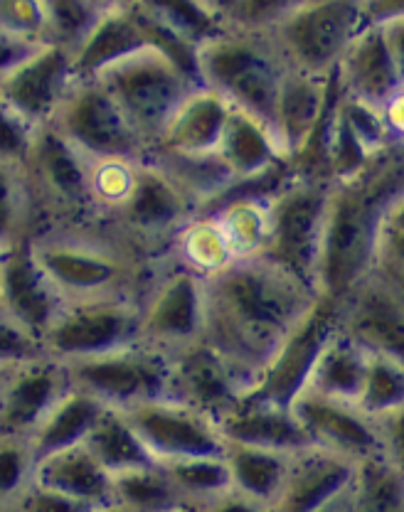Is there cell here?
<instances>
[{
    "mask_svg": "<svg viewBox=\"0 0 404 512\" xmlns=\"http://www.w3.org/2000/svg\"><path fill=\"white\" fill-rule=\"evenodd\" d=\"M318 293L264 256L232 259L205 276V338L252 389ZM244 392V394H247Z\"/></svg>",
    "mask_w": 404,
    "mask_h": 512,
    "instance_id": "cell-1",
    "label": "cell"
},
{
    "mask_svg": "<svg viewBox=\"0 0 404 512\" xmlns=\"http://www.w3.org/2000/svg\"><path fill=\"white\" fill-rule=\"evenodd\" d=\"M404 192V141H395L363 173L333 183L318 259V296L343 301L372 271L387 207Z\"/></svg>",
    "mask_w": 404,
    "mask_h": 512,
    "instance_id": "cell-2",
    "label": "cell"
},
{
    "mask_svg": "<svg viewBox=\"0 0 404 512\" xmlns=\"http://www.w3.org/2000/svg\"><path fill=\"white\" fill-rule=\"evenodd\" d=\"M33 254L65 303L106 296H134L141 301V261L121 239L52 229L33 234Z\"/></svg>",
    "mask_w": 404,
    "mask_h": 512,
    "instance_id": "cell-3",
    "label": "cell"
},
{
    "mask_svg": "<svg viewBox=\"0 0 404 512\" xmlns=\"http://www.w3.org/2000/svg\"><path fill=\"white\" fill-rule=\"evenodd\" d=\"M202 84L225 96L235 109L274 126L276 96L286 64L267 30L230 25L198 50ZM274 131V128H271Z\"/></svg>",
    "mask_w": 404,
    "mask_h": 512,
    "instance_id": "cell-4",
    "label": "cell"
},
{
    "mask_svg": "<svg viewBox=\"0 0 404 512\" xmlns=\"http://www.w3.org/2000/svg\"><path fill=\"white\" fill-rule=\"evenodd\" d=\"M328 180L291 178L267 202V237L259 256L318 293V259L326 227Z\"/></svg>",
    "mask_w": 404,
    "mask_h": 512,
    "instance_id": "cell-5",
    "label": "cell"
},
{
    "mask_svg": "<svg viewBox=\"0 0 404 512\" xmlns=\"http://www.w3.org/2000/svg\"><path fill=\"white\" fill-rule=\"evenodd\" d=\"M97 79L124 111L148 151L158 143L180 101L198 89V84L190 82L168 57L153 47H143L136 55L111 64Z\"/></svg>",
    "mask_w": 404,
    "mask_h": 512,
    "instance_id": "cell-6",
    "label": "cell"
},
{
    "mask_svg": "<svg viewBox=\"0 0 404 512\" xmlns=\"http://www.w3.org/2000/svg\"><path fill=\"white\" fill-rule=\"evenodd\" d=\"M360 28L358 0H301L267 32L286 67L328 77Z\"/></svg>",
    "mask_w": 404,
    "mask_h": 512,
    "instance_id": "cell-7",
    "label": "cell"
},
{
    "mask_svg": "<svg viewBox=\"0 0 404 512\" xmlns=\"http://www.w3.org/2000/svg\"><path fill=\"white\" fill-rule=\"evenodd\" d=\"M47 126L55 128L89 163H138L148 146L99 79H77Z\"/></svg>",
    "mask_w": 404,
    "mask_h": 512,
    "instance_id": "cell-8",
    "label": "cell"
},
{
    "mask_svg": "<svg viewBox=\"0 0 404 512\" xmlns=\"http://www.w3.org/2000/svg\"><path fill=\"white\" fill-rule=\"evenodd\" d=\"M141 340V301L134 296L67 301L42 335V350L57 362L87 360Z\"/></svg>",
    "mask_w": 404,
    "mask_h": 512,
    "instance_id": "cell-9",
    "label": "cell"
},
{
    "mask_svg": "<svg viewBox=\"0 0 404 512\" xmlns=\"http://www.w3.org/2000/svg\"><path fill=\"white\" fill-rule=\"evenodd\" d=\"M65 367L72 387L116 412L170 397V355L141 340L106 355L67 362Z\"/></svg>",
    "mask_w": 404,
    "mask_h": 512,
    "instance_id": "cell-10",
    "label": "cell"
},
{
    "mask_svg": "<svg viewBox=\"0 0 404 512\" xmlns=\"http://www.w3.org/2000/svg\"><path fill=\"white\" fill-rule=\"evenodd\" d=\"M195 212L193 200L156 163L143 158L134 165L129 190L106 217L136 252L158 242L170 244L195 220Z\"/></svg>",
    "mask_w": 404,
    "mask_h": 512,
    "instance_id": "cell-11",
    "label": "cell"
},
{
    "mask_svg": "<svg viewBox=\"0 0 404 512\" xmlns=\"http://www.w3.org/2000/svg\"><path fill=\"white\" fill-rule=\"evenodd\" d=\"M205 338V276L175 259L141 296V343L175 355Z\"/></svg>",
    "mask_w": 404,
    "mask_h": 512,
    "instance_id": "cell-12",
    "label": "cell"
},
{
    "mask_svg": "<svg viewBox=\"0 0 404 512\" xmlns=\"http://www.w3.org/2000/svg\"><path fill=\"white\" fill-rule=\"evenodd\" d=\"M23 170L35 205L40 202L47 210L67 217L97 212L92 185L94 163H89L52 126H40L35 131Z\"/></svg>",
    "mask_w": 404,
    "mask_h": 512,
    "instance_id": "cell-13",
    "label": "cell"
},
{
    "mask_svg": "<svg viewBox=\"0 0 404 512\" xmlns=\"http://www.w3.org/2000/svg\"><path fill=\"white\" fill-rule=\"evenodd\" d=\"M121 414L158 466L183 458L225 456V439L217 421L178 399H153Z\"/></svg>",
    "mask_w": 404,
    "mask_h": 512,
    "instance_id": "cell-14",
    "label": "cell"
},
{
    "mask_svg": "<svg viewBox=\"0 0 404 512\" xmlns=\"http://www.w3.org/2000/svg\"><path fill=\"white\" fill-rule=\"evenodd\" d=\"M340 325V301L318 296L311 311L299 320L294 330L286 335L281 348L271 357L267 370L257 384L249 389V397L267 399V402L291 407L296 397L306 389L313 365L326 348L331 335Z\"/></svg>",
    "mask_w": 404,
    "mask_h": 512,
    "instance_id": "cell-15",
    "label": "cell"
},
{
    "mask_svg": "<svg viewBox=\"0 0 404 512\" xmlns=\"http://www.w3.org/2000/svg\"><path fill=\"white\" fill-rule=\"evenodd\" d=\"M74 82L72 52L45 42L0 79V101L40 128L50 124Z\"/></svg>",
    "mask_w": 404,
    "mask_h": 512,
    "instance_id": "cell-16",
    "label": "cell"
},
{
    "mask_svg": "<svg viewBox=\"0 0 404 512\" xmlns=\"http://www.w3.org/2000/svg\"><path fill=\"white\" fill-rule=\"evenodd\" d=\"M62 306L65 298L37 264L33 237L5 244L0 249V313L30 330L42 343V335Z\"/></svg>",
    "mask_w": 404,
    "mask_h": 512,
    "instance_id": "cell-17",
    "label": "cell"
},
{
    "mask_svg": "<svg viewBox=\"0 0 404 512\" xmlns=\"http://www.w3.org/2000/svg\"><path fill=\"white\" fill-rule=\"evenodd\" d=\"M67 389V367L47 355L10 367L0 407V436L30 439Z\"/></svg>",
    "mask_w": 404,
    "mask_h": 512,
    "instance_id": "cell-18",
    "label": "cell"
},
{
    "mask_svg": "<svg viewBox=\"0 0 404 512\" xmlns=\"http://www.w3.org/2000/svg\"><path fill=\"white\" fill-rule=\"evenodd\" d=\"M291 409L311 436L313 446L343 453L353 461L377 456L380 453V436H377L375 419L363 412L358 404L340 402V399L323 397L313 389H303L291 402Z\"/></svg>",
    "mask_w": 404,
    "mask_h": 512,
    "instance_id": "cell-19",
    "label": "cell"
},
{
    "mask_svg": "<svg viewBox=\"0 0 404 512\" xmlns=\"http://www.w3.org/2000/svg\"><path fill=\"white\" fill-rule=\"evenodd\" d=\"M244 384L207 343L170 355V399L220 419L244 397Z\"/></svg>",
    "mask_w": 404,
    "mask_h": 512,
    "instance_id": "cell-20",
    "label": "cell"
},
{
    "mask_svg": "<svg viewBox=\"0 0 404 512\" xmlns=\"http://www.w3.org/2000/svg\"><path fill=\"white\" fill-rule=\"evenodd\" d=\"M358 461L321 446L291 453L289 471L271 512H318L353 485Z\"/></svg>",
    "mask_w": 404,
    "mask_h": 512,
    "instance_id": "cell-21",
    "label": "cell"
},
{
    "mask_svg": "<svg viewBox=\"0 0 404 512\" xmlns=\"http://www.w3.org/2000/svg\"><path fill=\"white\" fill-rule=\"evenodd\" d=\"M336 77L345 96L387 111L404 94V87L392 62L385 32L375 25H363L345 55L340 57Z\"/></svg>",
    "mask_w": 404,
    "mask_h": 512,
    "instance_id": "cell-22",
    "label": "cell"
},
{
    "mask_svg": "<svg viewBox=\"0 0 404 512\" xmlns=\"http://www.w3.org/2000/svg\"><path fill=\"white\" fill-rule=\"evenodd\" d=\"M340 328L365 350L404 362V306L372 276L340 301Z\"/></svg>",
    "mask_w": 404,
    "mask_h": 512,
    "instance_id": "cell-23",
    "label": "cell"
},
{
    "mask_svg": "<svg viewBox=\"0 0 404 512\" xmlns=\"http://www.w3.org/2000/svg\"><path fill=\"white\" fill-rule=\"evenodd\" d=\"M217 429L225 444L269 448L281 453H296L313 446L294 409L249 394H244L230 412L217 419Z\"/></svg>",
    "mask_w": 404,
    "mask_h": 512,
    "instance_id": "cell-24",
    "label": "cell"
},
{
    "mask_svg": "<svg viewBox=\"0 0 404 512\" xmlns=\"http://www.w3.org/2000/svg\"><path fill=\"white\" fill-rule=\"evenodd\" d=\"M230 116V101L210 87L193 89L170 116L161 138L151 151L200 156L215 153Z\"/></svg>",
    "mask_w": 404,
    "mask_h": 512,
    "instance_id": "cell-25",
    "label": "cell"
},
{
    "mask_svg": "<svg viewBox=\"0 0 404 512\" xmlns=\"http://www.w3.org/2000/svg\"><path fill=\"white\" fill-rule=\"evenodd\" d=\"M331 74L316 77V74L286 67L284 77H281L279 96H276L274 126H271L286 163L301 151L316 121L321 119L328 89H331Z\"/></svg>",
    "mask_w": 404,
    "mask_h": 512,
    "instance_id": "cell-26",
    "label": "cell"
},
{
    "mask_svg": "<svg viewBox=\"0 0 404 512\" xmlns=\"http://www.w3.org/2000/svg\"><path fill=\"white\" fill-rule=\"evenodd\" d=\"M143 47H148L146 37H143L134 10L124 0V3L104 10L99 23L84 37L82 45L72 52L74 77L97 79L111 64L136 55Z\"/></svg>",
    "mask_w": 404,
    "mask_h": 512,
    "instance_id": "cell-27",
    "label": "cell"
},
{
    "mask_svg": "<svg viewBox=\"0 0 404 512\" xmlns=\"http://www.w3.org/2000/svg\"><path fill=\"white\" fill-rule=\"evenodd\" d=\"M33 483L79 503H111V476L84 444L37 458Z\"/></svg>",
    "mask_w": 404,
    "mask_h": 512,
    "instance_id": "cell-28",
    "label": "cell"
},
{
    "mask_svg": "<svg viewBox=\"0 0 404 512\" xmlns=\"http://www.w3.org/2000/svg\"><path fill=\"white\" fill-rule=\"evenodd\" d=\"M217 153L237 180L254 178L259 173H267L274 165L286 163L274 131L247 111L235 109L232 104Z\"/></svg>",
    "mask_w": 404,
    "mask_h": 512,
    "instance_id": "cell-29",
    "label": "cell"
},
{
    "mask_svg": "<svg viewBox=\"0 0 404 512\" xmlns=\"http://www.w3.org/2000/svg\"><path fill=\"white\" fill-rule=\"evenodd\" d=\"M368 357L370 352L338 325V330L318 355L306 389H313L323 397L340 399V402L358 404L365 375H368Z\"/></svg>",
    "mask_w": 404,
    "mask_h": 512,
    "instance_id": "cell-30",
    "label": "cell"
},
{
    "mask_svg": "<svg viewBox=\"0 0 404 512\" xmlns=\"http://www.w3.org/2000/svg\"><path fill=\"white\" fill-rule=\"evenodd\" d=\"M104 412L106 407L99 399L72 387V382H69V389L62 394L60 402L52 407V412L42 419V424L37 426L35 434L28 439L35 461L55 451H62V448L84 444L92 426L97 424L99 416Z\"/></svg>",
    "mask_w": 404,
    "mask_h": 512,
    "instance_id": "cell-31",
    "label": "cell"
},
{
    "mask_svg": "<svg viewBox=\"0 0 404 512\" xmlns=\"http://www.w3.org/2000/svg\"><path fill=\"white\" fill-rule=\"evenodd\" d=\"M148 160L156 163L163 173L178 185L185 195L193 200L195 210H202L207 202L222 195L232 183L235 175L227 168L220 153H200V156H188V153H170V151H148ZM195 212V215H198Z\"/></svg>",
    "mask_w": 404,
    "mask_h": 512,
    "instance_id": "cell-32",
    "label": "cell"
},
{
    "mask_svg": "<svg viewBox=\"0 0 404 512\" xmlns=\"http://www.w3.org/2000/svg\"><path fill=\"white\" fill-rule=\"evenodd\" d=\"M291 453L242 444H225V463L232 488L264 505H274L289 471Z\"/></svg>",
    "mask_w": 404,
    "mask_h": 512,
    "instance_id": "cell-33",
    "label": "cell"
},
{
    "mask_svg": "<svg viewBox=\"0 0 404 512\" xmlns=\"http://www.w3.org/2000/svg\"><path fill=\"white\" fill-rule=\"evenodd\" d=\"M84 446L92 451V456L104 466L109 476L131 471V468L156 466V461L143 446V441L138 439L136 431L131 429L126 416L116 409H106L99 416V421L84 439Z\"/></svg>",
    "mask_w": 404,
    "mask_h": 512,
    "instance_id": "cell-34",
    "label": "cell"
},
{
    "mask_svg": "<svg viewBox=\"0 0 404 512\" xmlns=\"http://www.w3.org/2000/svg\"><path fill=\"white\" fill-rule=\"evenodd\" d=\"M111 503L129 512H180L188 508L158 463L111 476Z\"/></svg>",
    "mask_w": 404,
    "mask_h": 512,
    "instance_id": "cell-35",
    "label": "cell"
},
{
    "mask_svg": "<svg viewBox=\"0 0 404 512\" xmlns=\"http://www.w3.org/2000/svg\"><path fill=\"white\" fill-rule=\"evenodd\" d=\"M143 15L173 30L200 50L212 37L222 35L230 23L207 0H131Z\"/></svg>",
    "mask_w": 404,
    "mask_h": 512,
    "instance_id": "cell-36",
    "label": "cell"
},
{
    "mask_svg": "<svg viewBox=\"0 0 404 512\" xmlns=\"http://www.w3.org/2000/svg\"><path fill=\"white\" fill-rule=\"evenodd\" d=\"M355 512H404V476L377 456L358 461L353 480Z\"/></svg>",
    "mask_w": 404,
    "mask_h": 512,
    "instance_id": "cell-37",
    "label": "cell"
},
{
    "mask_svg": "<svg viewBox=\"0 0 404 512\" xmlns=\"http://www.w3.org/2000/svg\"><path fill=\"white\" fill-rule=\"evenodd\" d=\"M161 466L188 508L207 503V500L217 498V495L232 488L225 456L183 458V461L161 463Z\"/></svg>",
    "mask_w": 404,
    "mask_h": 512,
    "instance_id": "cell-38",
    "label": "cell"
},
{
    "mask_svg": "<svg viewBox=\"0 0 404 512\" xmlns=\"http://www.w3.org/2000/svg\"><path fill=\"white\" fill-rule=\"evenodd\" d=\"M33 210L25 170L0 163V247L33 237Z\"/></svg>",
    "mask_w": 404,
    "mask_h": 512,
    "instance_id": "cell-39",
    "label": "cell"
},
{
    "mask_svg": "<svg viewBox=\"0 0 404 512\" xmlns=\"http://www.w3.org/2000/svg\"><path fill=\"white\" fill-rule=\"evenodd\" d=\"M370 352V350H368ZM404 404V362L382 352H370L368 375H365L363 392L358 397V407L365 414L377 416L392 412Z\"/></svg>",
    "mask_w": 404,
    "mask_h": 512,
    "instance_id": "cell-40",
    "label": "cell"
},
{
    "mask_svg": "<svg viewBox=\"0 0 404 512\" xmlns=\"http://www.w3.org/2000/svg\"><path fill=\"white\" fill-rule=\"evenodd\" d=\"M42 3H45L47 18L45 42L65 47L69 52L82 45L104 10H109L101 8L94 0H42Z\"/></svg>",
    "mask_w": 404,
    "mask_h": 512,
    "instance_id": "cell-41",
    "label": "cell"
},
{
    "mask_svg": "<svg viewBox=\"0 0 404 512\" xmlns=\"http://www.w3.org/2000/svg\"><path fill=\"white\" fill-rule=\"evenodd\" d=\"M35 456L28 439L0 436V505L10 503L33 480Z\"/></svg>",
    "mask_w": 404,
    "mask_h": 512,
    "instance_id": "cell-42",
    "label": "cell"
},
{
    "mask_svg": "<svg viewBox=\"0 0 404 512\" xmlns=\"http://www.w3.org/2000/svg\"><path fill=\"white\" fill-rule=\"evenodd\" d=\"M370 276L404 306V232L400 229H380Z\"/></svg>",
    "mask_w": 404,
    "mask_h": 512,
    "instance_id": "cell-43",
    "label": "cell"
},
{
    "mask_svg": "<svg viewBox=\"0 0 404 512\" xmlns=\"http://www.w3.org/2000/svg\"><path fill=\"white\" fill-rule=\"evenodd\" d=\"M35 126L20 119L15 111L0 101V163L25 168V160L30 156V146L35 138Z\"/></svg>",
    "mask_w": 404,
    "mask_h": 512,
    "instance_id": "cell-44",
    "label": "cell"
},
{
    "mask_svg": "<svg viewBox=\"0 0 404 512\" xmlns=\"http://www.w3.org/2000/svg\"><path fill=\"white\" fill-rule=\"evenodd\" d=\"M42 355L40 338L0 313V367H18Z\"/></svg>",
    "mask_w": 404,
    "mask_h": 512,
    "instance_id": "cell-45",
    "label": "cell"
},
{
    "mask_svg": "<svg viewBox=\"0 0 404 512\" xmlns=\"http://www.w3.org/2000/svg\"><path fill=\"white\" fill-rule=\"evenodd\" d=\"M301 0H239L230 25L244 30H269Z\"/></svg>",
    "mask_w": 404,
    "mask_h": 512,
    "instance_id": "cell-46",
    "label": "cell"
},
{
    "mask_svg": "<svg viewBox=\"0 0 404 512\" xmlns=\"http://www.w3.org/2000/svg\"><path fill=\"white\" fill-rule=\"evenodd\" d=\"M380 456L404 476V404L375 419Z\"/></svg>",
    "mask_w": 404,
    "mask_h": 512,
    "instance_id": "cell-47",
    "label": "cell"
},
{
    "mask_svg": "<svg viewBox=\"0 0 404 512\" xmlns=\"http://www.w3.org/2000/svg\"><path fill=\"white\" fill-rule=\"evenodd\" d=\"M193 510L195 512H271L269 505L259 503V500L249 498V495L239 493L235 488L225 490V493L207 500V503L195 505Z\"/></svg>",
    "mask_w": 404,
    "mask_h": 512,
    "instance_id": "cell-48",
    "label": "cell"
},
{
    "mask_svg": "<svg viewBox=\"0 0 404 512\" xmlns=\"http://www.w3.org/2000/svg\"><path fill=\"white\" fill-rule=\"evenodd\" d=\"M37 47L40 45H35V42L30 40H23V37L0 28V79H3L10 69L18 67L25 57L33 55Z\"/></svg>",
    "mask_w": 404,
    "mask_h": 512,
    "instance_id": "cell-49",
    "label": "cell"
},
{
    "mask_svg": "<svg viewBox=\"0 0 404 512\" xmlns=\"http://www.w3.org/2000/svg\"><path fill=\"white\" fill-rule=\"evenodd\" d=\"M358 8L363 25H375V28L404 18V0H358Z\"/></svg>",
    "mask_w": 404,
    "mask_h": 512,
    "instance_id": "cell-50",
    "label": "cell"
},
{
    "mask_svg": "<svg viewBox=\"0 0 404 512\" xmlns=\"http://www.w3.org/2000/svg\"><path fill=\"white\" fill-rule=\"evenodd\" d=\"M382 32H385L387 47H390L392 62H395L397 74H400V82L404 87V18L395 20V23L382 25Z\"/></svg>",
    "mask_w": 404,
    "mask_h": 512,
    "instance_id": "cell-51",
    "label": "cell"
},
{
    "mask_svg": "<svg viewBox=\"0 0 404 512\" xmlns=\"http://www.w3.org/2000/svg\"><path fill=\"white\" fill-rule=\"evenodd\" d=\"M382 227L385 229H400L404 232V192L392 200V205L387 207L385 212V220H382Z\"/></svg>",
    "mask_w": 404,
    "mask_h": 512,
    "instance_id": "cell-52",
    "label": "cell"
},
{
    "mask_svg": "<svg viewBox=\"0 0 404 512\" xmlns=\"http://www.w3.org/2000/svg\"><path fill=\"white\" fill-rule=\"evenodd\" d=\"M207 3H210L212 8H215L217 13L227 20V23H230V18H232V13H235L239 0H207Z\"/></svg>",
    "mask_w": 404,
    "mask_h": 512,
    "instance_id": "cell-53",
    "label": "cell"
},
{
    "mask_svg": "<svg viewBox=\"0 0 404 512\" xmlns=\"http://www.w3.org/2000/svg\"><path fill=\"white\" fill-rule=\"evenodd\" d=\"M89 512H129V510H124L121 505H116V503H101V505H94Z\"/></svg>",
    "mask_w": 404,
    "mask_h": 512,
    "instance_id": "cell-54",
    "label": "cell"
},
{
    "mask_svg": "<svg viewBox=\"0 0 404 512\" xmlns=\"http://www.w3.org/2000/svg\"><path fill=\"white\" fill-rule=\"evenodd\" d=\"M10 367H0V407H3V394H5V382H8Z\"/></svg>",
    "mask_w": 404,
    "mask_h": 512,
    "instance_id": "cell-55",
    "label": "cell"
},
{
    "mask_svg": "<svg viewBox=\"0 0 404 512\" xmlns=\"http://www.w3.org/2000/svg\"><path fill=\"white\" fill-rule=\"evenodd\" d=\"M180 512H195L193 508H185V510H180Z\"/></svg>",
    "mask_w": 404,
    "mask_h": 512,
    "instance_id": "cell-56",
    "label": "cell"
},
{
    "mask_svg": "<svg viewBox=\"0 0 404 512\" xmlns=\"http://www.w3.org/2000/svg\"><path fill=\"white\" fill-rule=\"evenodd\" d=\"M0 249H3V247H0Z\"/></svg>",
    "mask_w": 404,
    "mask_h": 512,
    "instance_id": "cell-57",
    "label": "cell"
}]
</instances>
